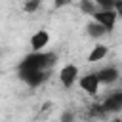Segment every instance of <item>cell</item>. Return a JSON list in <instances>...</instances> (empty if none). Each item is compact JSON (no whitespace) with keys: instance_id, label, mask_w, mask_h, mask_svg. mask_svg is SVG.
Instances as JSON below:
<instances>
[{"instance_id":"52a82bcc","label":"cell","mask_w":122,"mask_h":122,"mask_svg":"<svg viewBox=\"0 0 122 122\" xmlns=\"http://www.w3.org/2000/svg\"><path fill=\"white\" fill-rule=\"evenodd\" d=\"M19 78H21L25 84H29L30 88H36V86H40V84L46 80V72H44V71H29V72H19Z\"/></svg>"},{"instance_id":"6da1fadb","label":"cell","mask_w":122,"mask_h":122,"mask_svg":"<svg viewBox=\"0 0 122 122\" xmlns=\"http://www.w3.org/2000/svg\"><path fill=\"white\" fill-rule=\"evenodd\" d=\"M57 61V55L53 51H38V53H29L23 57V61L19 63L17 71L19 72H29V71H48L55 65Z\"/></svg>"},{"instance_id":"7a4b0ae2","label":"cell","mask_w":122,"mask_h":122,"mask_svg":"<svg viewBox=\"0 0 122 122\" xmlns=\"http://www.w3.org/2000/svg\"><path fill=\"white\" fill-rule=\"evenodd\" d=\"M59 84L63 86V88H72L76 82H78V78H80V69H78V65H74V63H67V65H63L61 67V71H59Z\"/></svg>"},{"instance_id":"30bf717a","label":"cell","mask_w":122,"mask_h":122,"mask_svg":"<svg viewBox=\"0 0 122 122\" xmlns=\"http://www.w3.org/2000/svg\"><path fill=\"white\" fill-rule=\"evenodd\" d=\"M86 30H88V34H90L92 38H103L105 34H109L107 29H103L101 25H97V23H93V21H90V23L86 25Z\"/></svg>"},{"instance_id":"5bb4252c","label":"cell","mask_w":122,"mask_h":122,"mask_svg":"<svg viewBox=\"0 0 122 122\" xmlns=\"http://www.w3.org/2000/svg\"><path fill=\"white\" fill-rule=\"evenodd\" d=\"M109 122H122V118H118V116H116V118H112V120H109Z\"/></svg>"},{"instance_id":"9c48e42d","label":"cell","mask_w":122,"mask_h":122,"mask_svg":"<svg viewBox=\"0 0 122 122\" xmlns=\"http://www.w3.org/2000/svg\"><path fill=\"white\" fill-rule=\"evenodd\" d=\"M120 107H122V93H120V92H114V93L105 101L103 111H118Z\"/></svg>"},{"instance_id":"5b68a950","label":"cell","mask_w":122,"mask_h":122,"mask_svg":"<svg viewBox=\"0 0 122 122\" xmlns=\"http://www.w3.org/2000/svg\"><path fill=\"white\" fill-rule=\"evenodd\" d=\"M78 86H80V90L84 92V93H88V95H95L97 92H99V80H97V76H95V72H86L84 76H80L78 78V82H76Z\"/></svg>"},{"instance_id":"ba28073f","label":"cell","mask_w":122,"mask_h":122,"mask_svg":"<svg viewBox=\"0 0 122 122\" xmlns=\"http://www.w3.org/2000/svg\"><path fill=\"white\" fill-rule=\"evenodd\" d=\"M107 53H109V46H105V44H95V46L92 48V51L88 53L86 61H88V63H97V61H103V59L107 57Z\"/></svg>"},{"instance_id":"277c9868","label":"cell","mask_w":122,"mask_h":122,"mask_svg":"<svg viewBox=\"0 0 122 122\" xmlns=\"http://www.w3.org/2000/svg\"><path fill=\"white\" fill-rule=\"evenodd\" d=\"M95 76L99 80V86H111L114 82H118L120 78V69L114 67V65H107L99 71H95Z\"/></svg>"},{"instance_id":"4fadbf2b","label":"cell","mask_w":122,"mask_h":122,"mask_svg":"<svg viewBox=\"0 0 122 122\" xmlns=\"http://www.w3.org/2000/svg\"><path fill=\"white\" fill-rule=\"evenodd\" d=\"M74 120H76V116L72 111H63L59 116V122H74Z\"/></svg>"},{"instance_id":"8fae6325","label":"cell","mask_w":122,"mask_h":122,"mask_svg":"<svg viewBox=\"0 0 122 122\" xmlns=\"http://www.w3.org/2000/svg\"><path fill=\"white\" fill-rule=\"evenodd\" d=\"M78 8H80V11H82L84 15H93V13L97 11L95 2H92V0H80V2H78Z\"/></svg>"},{"instance_id":"7c38bea8","label":"cell","mask_w":122,"mask_h":122,"mask_svg":"<svg viewBox=\"0 0 122 122\" xmlns=\"http://www.w3.org/2000/svg\"><path fill=\"white\" fill-rule=\"evenodd\" d=\"M40 6H42V4H40L38 0H27V2L23 4V10H25L27 13H34L36 10H40Z\"/></svg>"},{"instance_id":"3957f363","label":"cell","mask_w":122,"mask_h":122,"mask_svg":"<svg viewBox=\"0 0 122 122\" xmlns=\"http://www.w3.org/2000/svg\"><path fill=\"white\" fill-rule=\"evenodd\" d=\"M92 21L97 23V25H101L103 29H107V32H111V30L114 29L116 21H118V11H116V10H111V11H99V10H97V11L92 15Z\"/></svg>"},{"instance_id":"8992f818","label":"cell","mask_w":122,"mask_h":122,"mask_svg":"<svg viewBox=\"0 0 122 122\" xmlns=\"http://www.w3.org/2000/svg\"><path fill=\"white\" fill-rule=\"evenodd\" d=\"M30 51L32 53H38V51H46V46L50 44V32L48 30H44V29H40V30H36L32 36H30Z\"/></svg>"}]
</instances>
